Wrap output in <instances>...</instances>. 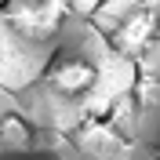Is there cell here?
I'll use <instances>...</instances> for the list:
<instances>
[{
  "label": "cell",
  "mask_w": 160,
  "mask_h": 160,
  "mask_svg": "<svg viewBox=\"0 0 160 160\" xmlns=\"http://www.w3.org/2000/svg\"><path fill=\"white\" fill-rule=\"evenodd\" d=\"M69 4L73 15H80V18H95V11L102 8V0H66Z\"/></svg>",
  "instance_id": "cell-8"
},
{
  "label": "cell",
  "mask_w": 160,
  "mask_h": 160,
  "mask_svg": "<svg viewBox=\"0 0 160 160\" xmlns=\"http://www.w3.org/2000/svg\"><path fill=\"white\" fill-rule=\"evenodd\" d=\"M4 4H8V0H0V11H4Z\"/></svg>",
  "instance_id": "cell-9"
},
{
  "label": "cell",
  "mask_w": 160,
  "mask_h": 160,
  "mask_svg": "<svg viewBox=\"0 0 160 160\" xmlns=\"http://www.w3.org/2000/svg\"><path fill=\"white\" fill-rule=\"evenodd\" d=\"M138 109H153L160 102V73H149V69H142L138 77H135V88H131L128 95Z\"/></svg>",
  "instance_id": "cell-7"
},
{
  "label": "cell",
  "mask_w": 160,
  "mask_h": 160,
  "mask_svg": "<svg viewBox=\"0 0 160 160\" xmlns=\"http://www.w3.org/2000/svg\"><path fill=\"white\" fill-rule=\"evenodd\" d=\"M33 142H37V131L22 113L0 117V149L4 153H26V149H33Z\"/></svg>",
  "instance_id": "cell-6"
},
{
  "label": "cell",
  "mask_w": 160,
  "mask_h": 160,
  "mask_svg": "<svg viewBox=\"0 0 160 160\" xmlns=\"http://www.w3.org/2000/svg\"><path fill=\"white\" fill-rule=\"evenodd\" d=\"M66 15H69L66 0H8L0 11V22L33 44H48L66 22Z\"/></svg>",
  "instance_id": "cell-2"
},
{
  "label": "cell",
  "mask_w": 160,
  "mask_h": 160,
  "mask_svg": "<svg viewBox=\"0 0 160 160\" xmlns=\"http://www.w3.org/2000/svg\"><path fill=\"white\" fill-rule=\"evenodd\" d=\"M48 66H51L48 44H33L0 22V88L26 91L29 84H37L44 77Z\"/></svg>",
  "instance_id": "cell-1"
},
{
  "label": "cell",
  "mask_w": 160,
  "mask_h": 160,
  "mask_svg": "<svg viewBox=\"0 0 160 160\" xmlns=\"http://www.w3.org/2000/svg\"><path fill=\"white\" fill-rule=\"evenodd\" d=\"M73 138H77L88 153H95V157H102V160L117 157V153L128 146V142L120 138L117 131L106 124V120H84V124H80V131L73 135Z\"/></svg>",
  "instance_id": "cell-5"
},
{
  "label": "cell",
  "mask_w": 160,
  "mask_h": 160,
  "mask_svg": "<svg viewBox=\"0 0 160 160\" xmlns=\"http://www.w3.org/2000/svg\"><path fill=\"white\" fill-rule=\"evenodd\" d=\"M157 33H160V11H157V0H153L146 8L128 11V15L109 29V55H120V58L135 62L142 51L157 40Z\"/></svg>",
  "instance_id": "cell-3"
},
{
  "label": "cell",
  "mask_w": 160,
  "mask_h": 160,
  "mask_svg": "<svg viewBox=\"0 0 160 160\" xmlns=\"http://www.w3.org/2000/svg\"><path fill=\"white\" fill-rule=\"evenodd\" d=\"M95 77H98V69H95L88 58H80V55H66V58L51 62L48 69H44L48 88L55 91L58 98H66V102L84 98V95L95 88Z\"/></svg>",
  "instance_id": "cell-4"
}]
</instances>
